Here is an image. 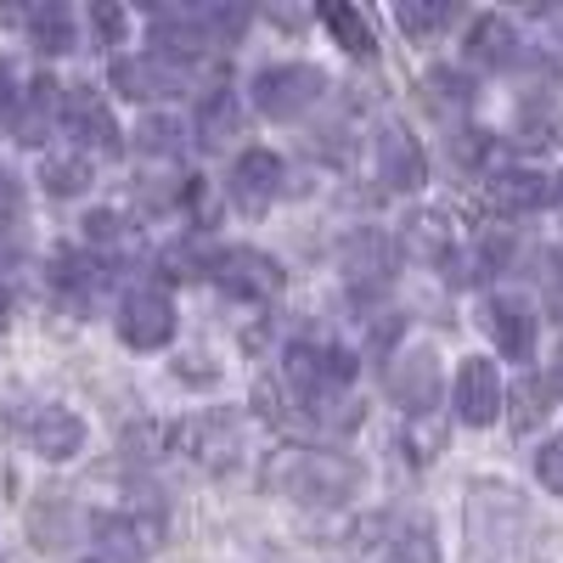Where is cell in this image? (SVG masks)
I'll return each instance as SVG.
<instances>
[{
    "instance_id": "6da1fadb",
    "label": "cell",
    "mask_w": 563,
    "mask_h": 563,
    "mask_svg": "<svg viewBox=\"0 0 563 563\" xmlns=\"http://www.w3.org/2000/svg\"><path fill=\"white\" fill-rule=\"evenodd\" d=\"M467 563H525L530 558V501L507 479H474L467 485Z\"/></svg>"
},
{
    "instance_id": "7a4b0ae2",
    "label": "cell",
    "mask_w": 563,
    "mask_h": 563,
    "mask_svg": "<svg viewBox=\"0 0 563 563\" xmlns=\"http://www.w3.org/2000/svg\"><path fill=\"white\" fill-rule=\"evenodd\" d=\"M265 485L299 507H339L366 485V467L344 451H316V445H288L265 462Z\"/></svg>"
},
{
    "instance_id": "3957f363",
    "label": "cell",
    "mask_w": 563,
    "mask_h": 563,
    "mask_svg": "<svg viewBox=\"0 0 563 563\" xmlns=\"http://www.w3.org/2000/svg\"><path fill=\"white\" fill-rule=\"evenodd\" d=\"M147 29L164 57H192V52H209V45H238V34L249 29V7H231V0H175V7L147 12Z\"/></svg>"
},
{
    "instance_id": "277c9868",
    "label": "cell",
    "mask_w": 563,
    "mask_h": 563,
    "mask_svg": "<svg viewBox=\"0 0 563 563\" xmlns=\"http://www.w3.org/2000/svg\"><path fill=\"white\" fill-rule=\"evenodd\" d=\"M203 271L214 276V288H225L231 299H249V305H271L282 294V265L260 249H220L214 260H203Z\"/></svg>"
},
{
    "instance_id": "5b68a950",
    "label": "cell",
    "mask_w": 563,
    "mask_h": 563,
    "mask_svg": "<svg viewBox=\"0 0 563 563\" xmlns=\"http://www.w3.org/2000/svg\"><path fill=\"white\" fill-rule=\"evenodd\" d=\"M321 90H327V74L310 68V63H282V68H265L254 79V108L265 119H299L321 102Z\"/></svg>"
},
{
    "instance_id": "8992f818",
    "label": "cell",
    "mask_w": 563,
    "mask_h": 563,
    "mask_svg": "<svg viewBox=\"0 0 563 563\" xmlns=\"http://www.w3.org/2000/svg\"><path fill=\"white\" fill-rule=\"evenodd\" d=\"M192 85V68L180 57H164V52H147V57H119L113 63V90L130 102H169Z\"/></svg>"
},
{
    "instance_id": "52a82bcc",
    "label": "cell",
    "mask_w": 563,
    "mask_h": 563,
    "mask_svg": "<svg viewBox=\"0 0 563 563\" xmlns=\"http://www.w3.org/2000/svg\"><path fill=\"white\" fill-rule=\"evenodd\" d=\"M175 440H180V451L192 456L198 467H209V474H225V467L243 462V417H231V411L192 417Z\"/></svg>"
},
{
    "instance_id": "ba28073f",
    "label": "cell",
    "mask_w": 563,
    "mask_h": 563,
    "mask_svg": "<svg viewBox=\"0 0 563 563\" xmlns=\"http://www.w3.org/2000/svg\"><path fill=\"white\" fill-rule=\"evenodd\" d=\"M395 260H400V249L384 238V231H355V238L339 249V271H344V282L361 299L389 288V282H395Z\"/></svg>"
},
{
    "instance_id": "9c48e42d",
    "label": "cell",
    "mask_w": 563,
    "mask_h": 563,
    "mask_svg": "<svg viewBox=\"0 0 563 563\" xmlns=\"http://www.w3.org/2000/svg\"><path fill=\"white\" fill-rule=\"evenodd\" d=\"M384 389L400 411L411 417H429L440 400V355L434 350H406L389 372H384Z\"/></svg>"
},
{
    "instance_id": "30bf717a",
    "label": "cell",
    "mask_w": 563,
    "mask_h": 563,
    "mask_svg": "<svg viewBox=\"0 0 563 563\" xmlns=\"http://www.w3.org/2000/svg\"><path fill=\"white\" fill-rule=\"evenodd\" d=\"M119 339L130 350H164L175 339V305L169 294L158 288H135L124 305H119Z\"/></svg>"
},
{
    "instance_id": "8fae6325",
    "label": "cell",
    "mask_w": 563,
    "mask_h": 563,
    "mask_svg": "<svg viewBox=\"0 0 563 563\" xmlns=\"http://www.w3.org/2000/svg\"><path fill=\"white\" fill-rule=\"evenodd\" d=\"M63 119H68V130L85 153H119V124H113L97 85H68L63 90Z\"/></svg>"
},
{
    "instance_id": "7c38bea8",
    "label": "cell",
    "mask_w": 563,
    "mask_h": 563,
    "mask_svg": "<svg viewBox=\"0 0 563 563\" xmlns=\"http://www.w3.org/2000/svg\"><path fill=\"white\" fill-rule=\"evenodd\" d=\"M378 180L389 186V192H417V186L429 180V158H422L417 135L400 119L378 124Z\"/></svg>"
},
{
    "instance_id": "4fadbf2b",
    "label": "cell",
    "mask_w": 563,
    "mask_h": 563,
    "mask_svg": "<svg viewBox=\"0 0 563 563\" xmlns=\"http://www.w3.org/2000/svg\"><path fill=\"white\" fill-rule=\"evenodd\" d=\"M97 541L119 558H153L164 547V512L158 507H124L97 519Z\"/></svg>"
},
{
    "instance_id": "5bb4252c",
    "label": "cell",
    "mask_w": 563,
    "mask_h": 563,
    "mask_svg": "<svg viewBox=\"0 0 563 563\" xmlns=\"http://www.w3.org/2000/svg\"><path fill=\"white\" fill-rule=\"evenodd\" d=\"M79 530H85V512L68 490H40L29 501V536L40 552H68L79 541Z\"/></svg>"
},
{
    "instance_id": "9a60e30c",
    "label": "cell",
    "mask_w": 563,
    "mask_h": 563,
    "mask_svg": "<svg viewBox=\"0 0 563 563\" xmlns=\"http://www.w3.org/2000/svg\"><path fill=\"white\" fill-rule=\"evenodd\" d=\"M485 327L507 361H530L536 355V310L525 305V294H490L485 299Z\"/></svg>"
},
{
    "instance_id": "2e32d148",
    "label": "cell",
    "mask_w": 563,
    "mask_h": 563,
    "mask_svg": "<svg viewBox=\"0 0 563 563\" xmlns=\"http://www.w3.org/2000/svg\"><path fill=\"white\" fill-rule=\"evenodd\" d=\"M467 63H479L485 74H512V68L530 63V52H525L519 29H512L507 18L485 12V18H474V29H467Z\"/></svg>"
},
{
    "instance_id": "e0dca14e",
    "label": "cell",
    "mask_w": 563,
    "mask_h": 563,
    "mask_svg": "<svg viewBox=\"0 0 563 563\" xmlns=\"http://www.w3.org/2000/svg\"><path fill=\"white\" fill-rule=\"evenodd\" d=\"M512 141L525 153H558L563 147V90H530L512 113Z\"/></svg>"
},
{
    "instance_id": "ac0fdd59",
    "label": "cell",
    "mask_w": 563,
    "mask_h": 563,
    "mask_svg": "<svg viewBox=\"0 0 563 563\" xmlns=\"http://www.w3.org/2000/svg\"><path fill=\"white\" fill-rule=\"evenodd\" d=\"M456 417L467 422V429H485V422L501 417V372L496 361H462L456 372Z\"/></svg>"
},
{
    "instance_id": "d6986e66",
    "label": "cell",
    "mask_w": 563,
    "mask_h": 563,
    "mask_svg": "<svg viewBox=\"0 0 563 563\" xmlns=\"http://www.w3.org/2000/svg\"><path fill=\"white\" fill-rule=\"evenodd\" d=\"M276 192H282V158L276 153L254 147V153H243L238 164H231V203H238L243 214H265Z\"/></svg>"
},
{
    "instance_id": "ffe728a7",
    "label": "cell",
    "mask_w": 563,
    "mask_h": 563,
    "mask_svg": "<svg viewBox=\"0 0 563 563\" xmlns=\"http://www.w3.org/2000/svg\"><path fill=\"white\" fill-rule=\"evenodd\" d=\"M23 434L40 456H52V462H68L85 451V422L68 411V406H34L29 422H23Z\"/></svg>"
},
{
    "instance_id": "44dd1931",
    "label": "cell",
    "mask_w": 563,
    "mask_h": 563,
    "mask_svg": "<svg viewBox=\"0 0 563 563\" xmlns=\"http://www.w3.org/2000/svg\"><path fill=\"white\" fill-rule=\"evenodd\" d=\"M485 198L501 214H525V209H547L552 203V180L541 169H490L485 175Z\"/></svg>"
},
{
    "instance_id": "7402d4cb",
    "label": "cell",
    "mask_w": 563,
    "mask_h": 563,
    "mask_svg": "<svg viewBox=\"0 0 563 563\" xmlns=\"http://www.w3.org/2000/svg\"><path fill=\"white\" fill-rule=\"evenodd\" d=\"M384 563H440L429 519H417V512H395V519H384Z\"/></svg>"
},
{
    "instance_id": "603a6c76",
    "label": "cell",
    "mask_w": 563,
    "mask_h": 563,
    "mask_svg": "<svg viewBox=\"0 0 563 563\" xmlns=\"http://www.w3.org/2000/svg\"><path fill=\"white\" fill-rule=\"evenodd\" d=\"M57 113H63V85L57 79H34L23 90V102H18V141L23 147H40V141L52 135Z\"/></svg>"
},
{
    "instance_id": "cb8c5ba5",
    "label": "cell",
    "mask_w": 563,
    "mask_h": 563,
    "mask_svg": "<svg viewBox=\"0 0 563 563\" xmlns=\"http://www.w3.org/2000/svg\"><path fill=\"white\" fill-rule=\"evenodd\" d=\"M108 282V271L97 265V260H85V254H74V249H63L57 260H52V288L63 294V299H74V305H85L90 294H97Z\"/></svg>"
},
{
    "instance_id": "d4e9b609",
    "label": "cell",
    "mask_w": 563,
    "mask_h": 563,
    "mask_svg": "<svg viewBox=\"0 0 563 563\" xmlns=\"http://www.w3.org/2000/svg\"><path fill=\"white\" fill-rule=\"evenodd\" d=\"M406 238L422 260H451V243H456V231H451V214L445 209H422L406 220Z\"/></svg>"
},
{
    "instance_id": "484cf974",
    "label": "cell",
    "mask_w": 563,
    "mask_h": 563,
    "mask_svg": "<svg viewBox=\"0 0 563 563\" xmlns=\"http://www.w3.org/2000/svg\"><path fill=\"white\" fill-rule=\"evenodd\" d=\"M40 180H45V192H52V198H79L85 192V186H90V158L85 153H52V158H45L40 164Z\"/></svg>"
},
{
    "instance_id": "4316f807",
    "label": "cell",
    "mask_w": 563,
    "mask_h": 563,
    "mask_svg": "<svg viewBox=\"0 0 563 563\" xmlns=\"http://www.w3.org/2000/svg\"><path fill=\"white\" fill-rule=\"evenodd\" d=\"M29 40L40 52H74V12L68 7H34L29 12Z\"/></svg>"
},
{
    "instance_id": "83f0119b",
    "label": "cell",
    "mask_w": 563,
    "mask_h": 563,
    "mask_svg": "<svg viewBox=\"0 0 563 563\" xmlns=\"http://www.w3.org/2000/svg\"><path fill=\"white\" fill-rule=\"evenodd\" d=\"M451 18H456V7H451V0H395V23H400L406 34H417V40L440 34Z\"/></svg>"
},
{
    "instance_id": "f1b7e54d",
    "label": "cell",
    "mask_w": 563,
    "mask_h": 563,
    "mask_svg": "<svg viewBox=\"0 0 563 563\" xmlns=\"http://www.w3.org/2000/svg\"><path fill=\"white\" fill-rule=\"evenodd\" d=\"M186 130L175 124V119H141L135 124V153H147V158H180L186 153V141H180Z\"/></svg>"
},
{
    "instance_id": "f546056e",
    "label": "cell",
    "mask_w": 563,
    "mask_h": 563,
    "mask_svg": "<svg viewBox=\"0 0 563 563\" xmlns=\"http://www.w3.org/2000/svg\"><path fill=\"white\" fill-rule=\"evenodd\" d=\"M321 23L333 29V40H339V45H350L355 57H372V29L361 23V12H355V7H339V0H327V7H321Z\"/></svg>"
},
{
    "instance_id": "4dcf8cb0",
    "label": "cell",
    "mask_w": 563,
    "mask_h": 563,
    "mask_svg": "<svg viewBox=\"0 0 563 563\" xmlns=\"http://www.w3.org/2000/svg\"><path fill=\"white\" fill-rule=\"evenodd\" d=\"M225 135H238V90H209L203 97V141L209 147H220Z\"/></svg>"
},
{
    "instance_id": "1f68e13d",
    "label": "cell",
    "mask_w": 563,
    "mask_h": 563,
    "mask_svg": "<svg viewBox=\"0 0 563 563\" xmlns=\"http://www.w3.org/2000/svg\"><path fill=\"white\" fill-rule=\"evenodd\" d=\"M547 411H552V406H547V384L525 372V378H519V389H512V429H519V434L541 429V422H547Z\"/></svg>"
},
{
    "instance_id": "d6a6232c",
    "label": "cell",
    "mask_w": 563,
    "mask_h": 563,
    "mask_svg": "<svg viewBox=\"0 0 563 563\" xmlns=\"http://www.w3.org/2000/svg\"><path fill=\"white\" fill-rule=\"evenodd\" d=\"M467 102H474V90H467L462 74H451V68H434V74H429V108H434V113L456 119V113H467Z\"/></svg>"
},
{
    "instance_id": "836d02e7",
    "label": "cell",
    "mask_w": 563,
    "mask_h": 563,
    "mask_svg": "<svg viewBox=\"0 0 563 563\" xmlns=\"http://www.w3.org/2000/svg\"><path fill=\"white\" fill-rule=\"evenodd\" d=\"M18 225H23V186L12 169H0V249L18 243Z\"/></svg>"
},
{
    "instance_id": "e575fe53",
    "label": "cell",
    "mask_w": 563,
    "mask_h": 563,
    "mask_svg": "<svg viewBox=\"0 0 563 563\" xmlns=\"http://www.w3.org/2000/svg\"><path fill=\"white\" fill-rule=\"evenodd\" d=\"M536 479H541L552 496H563V440H547V445L536 451Z\"/></svg>"
},
{
    "instance_id": "d590c367",
    "label": "cell",
    "mask_w": 563,
    "mask_h": 563,
    "mask_svg": "<svg viewBox=\"0 0 563 563\" xmlns=\"http://www.w3.org/2000/svg\"><path fill=\"white\" fill-rule=\"evenodd\" d=\"M85 238L102 243V249H113V243H124V220L108 214V209H97V214H85Z\"/></svg>"
},
{
    "instance_id": "8d00e7d4",
    "label": "cell",
    "mask_w": 563,
    "mask_h": 563,
    "mask_svg": "<svg viewBox=\"0 0 563 563\" xmlns=\"http://www.w3.org/2000/svg\"><path fill=\"white\" fill-rule=\"evenodd\" d=\"M90 23H97V40H102V45H119L130 18H124V7H108V0H102V7L90 12Z\"/></svg>"
},
{
    "instance_id": "74e56055",
    "label": "cell",
    "mask_w": 563,
    "mask_h": 563,
    "mask_svg": "<svg viewBox=\"0 0 563 563\" xmlns=\"http://www.w3.org/2000/svg\"><path fill=\"white\" fill-rule=\"evenodd\" d=\"M547 294H552V305L563 310V249L547 254Z\"/></svg>"
},
{
    "instance_id": "f35d334b",
    "label": "cell",
    "mask_w": 563,
    "mask_h": 563,
    "mask_svg": "<svg viewBox=\"0 0 563 563\" xmlns=\"http://www.w3.org/2000/svg\"><path fill=\"white\" fill-rule=\"evenodd\" d=\"M7 113H12V68L0 63V119H7Z\"/></svg>"
},
{
    "instance_id": "ab89813d",
    "label": "cell",
    "mask_w": 563,
    "mask_h": 563,
    "mask_svg": "<svg viewBox=\"0 0 563 563\" xmlns=\"http://www.w3.org/2000/svg\"><path fill=\"white\" fill-rule=\"evenodd\" d=\"M552 384H558V395H563V355H558V366H552Z\"/></svg>"
},
{
    "instance_id": "60d3db41",
    "label": "cell",
    "mask_w": 563,
    "mask_h": 563,
    "mask_svg": "<svg viewBox=\"0 0 563 563\" xmlns=\"http://www.w3.org/2000/svg\"><path fill=\"white\" fill-rule=\"evenodd\" d=\"M0 327H7V294H0Z\"/></svg>"
},
{
    "instance_id": "b9f144b4",
    "label": "cell",
    "mask_w": 563,
    "mask_h": 563,
    "mask_svg": "<svg viewBox=\"0 0 563 563\" xmlns=\"http://www.w3.org/2000/svg\"><path fill=\"white\" fill-rule=\"evenodd\" d=\"M85 563H113V558H85Z\"/></svg>"
}]
</instances>
